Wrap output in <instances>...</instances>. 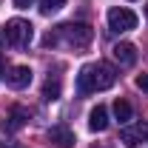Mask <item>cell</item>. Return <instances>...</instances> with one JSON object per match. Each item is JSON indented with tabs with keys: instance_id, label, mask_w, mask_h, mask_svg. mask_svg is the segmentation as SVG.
I'll use <instances>...</instances> for the list:
<instances>
[{
	"instance_id": "1",
	"label": "cell",
	"mask_w": 148,
	"mask_h": 148,
	"mask_svg": "<svg viewBox=\"0 0 148 148\" xmlns=\"http://www.w3.org/2000/svg\"><path fill=\"white\" fill-rule=\"evenodd\" d=\"M117 83V71L108 63H88L83 66L77 74V91L80 94H91V91H106Z\"/></svg>"
},
{
	"instance_id": "2",
	"label": "cell",
	"mask_w": 148,
	"mask_h": 148,
	"mask_svg": "<svg viewBox=\"0 0 148 148\" xmlns=\"http://www.w3.org/2000/svg\"><path fill=\"white\" fill-rule=\"evenodd\" d=\"M57 40H66L74 49H86L94 40V29L88 23H66V26H57Z\"/></svg>"
},
{
	"instance_id": "3",
	"label": "cell",
	"mask_w": 148,
	"mask_h": 148,
	"mask_svg": "<svg viewBox=\"0 0 148 148\" xmlns=\"http://www.w3.org/2000/svg\"><path fill=\"white\" fill-rule=\"evenodd\" d=\"M3 34H6V43L9 46H14V49H26L29 43H32V37H34V26L29 23V20H9L6 26H3Z\"/></svg>"
},
{
	"instance_id": "4",
	"label": "cell",
	"mask_w": 148,
	"mask_h": 148,
	"mask_svg": "<svg viewBox=\"0 0 148 148\" xmlns=\"http://www.w3.org/2000/svg\"><path fill=\"white\" fill-rule=\"evenodd\" d=\"M108 29L111 32H131V29H137V14L125 6H114V9H108Z\"/></svg>"
},
{
	"instance_id": "5",
	"label": "cell",
	"mask_w": 148,
	"mask_h": 148,
	"mask_svg": "<svg viewBox=\"0 0 148 148\" xmlns=\"http://www.w3.org/2000/svg\"><path fill=\"white\" fill-rule=\"evenodd\" d=\"M120 140L125 148H137L140 143L148 140V123H134V125H125L120 131Z\"/></svg>"
},
{
	"instance_id": "6",
	"label": "cell",
	"mask_w": 148,
	"mask_h": 148,
	"mask_svg": "<svg viewBox=\"0 0 148 148\" xmlns=\"http://www.w3.org/2000/svg\"><path fill=\"white\" fill-rule=\"evenodd\" d=\"M111 54H114V60H117L120 66H125V69H128V66L137 63V46L128 43V40H120V43H114Z\"/></svg>"
},
{
	"instance_id": "7",
	"label": "cell",
	"mask_w": 148,
	"mask_h": 148,
	"mask_svg": "<svg viewBox=\"0 0 148 148\" xmlns=\"http://www.w3.org/2000/svg\"><path fill=\"white\" fill-rule=\"evenodd\" d=\"M6 83H9L14 91L26 88V86L32 83V69H29V66H14V69H9V74H6Z\"/></svg>"
},
{
	"instance_id": "8",
	"label": "cell",
	"mask_w": 148,
	"mask_h": 148,
	"mask_svg": "<svg viewBox=\"0 0 148 148\" xmlns=\"http://www.w3.org/2000/svg\"><path fill=\"white\" fill-rule=\"evenodd\" d=\"M26 120H29V111L23 108V106H14L12 108V114H9V120H6V125L3 128L9 131V134H14V131H20L23 125H26Z\"/></svg>"
},
{
	"instance_id": "9",
	"label": "cell",
	"mask_w": 148,
	"mask_h": 148,
	"mask_svg": "<svg viewBox=\"0 0 148 148\" xmlns=\"http://www.w3.org/2000/svg\"><path fill=\"white\" fill-rule=\"evenodd\" d=\"M88 128L91 131H106L108 128V108L106 106H94L88 114Z\"/></svg>"
},
{
	"instance_id": "10",
	"label": "cell",
	"mask_w": 148,
	"mask_h": 148,
	"mask_svg": "<svg viewBox=\"0 0 148 148\" xmlns=\"http://www.w3.org/2000/svg\"><path fill=\"white\" fill-rule=\"evenodd\" d=\"M49 137H51V143H57L60 148H71L74 145V134L66 125H54V128L49 131Z\"/></svg>"
},
{
	"instance_id": "11",
	"label": "cell",
	"mask_w": 148,
	"mask_h": 148,
	"mask_svg": "<svg viewBox=\"0 0 148 148\" xmlns=\"http://www.w3.org/2000/svg\"><path fill=\"white\" fill-rule=\"evenodd\" d=\"M131 114H134L131 103H128V100H120V97H117V100H114V117H117L120 123H128Z\"/></svg>"
},
{
	"instance_id": "12",
	"label": "cell",
	"mask_w": 148,
	"mask_h": 148,
	"mask_svg": "<svg viewBox=\"0 0 148 148\" xmlns=\"http://www.w3.org/2000/svg\"><path fill=\"white\" fill-rule=\"evenodd\" d=\"M57 97H60V80H51V77H49V80H46V86H43V100H49V103H54Z\"/></svg>"
},
{
	"instance_id": "13",
	"label": "cell",
	"mask_w": 148,
	"mask_h": 148,
	"mask_svg": "<svg viewBox=\"0 0 148 148\" xmlns=\"http://www.w3.org/2000/svg\"><path fill=\"white\" fill-rule=\"evenodd\" d=\"M63 6H66V0H40V12H43V14H54Z\"/></svg>"
},
{
	"instance_id": "14",
	"label": "cell",
	"mask_w": 148,
	"mask_h": 148,
	"mask_svg": "<svg viewBox=\"0 0 148 148\" xmlns=\"http://www.w3.org/2000/svg\"><path fill=\"white\" fill-rule=\"evenodd\" d=\"M137 88L148 94V74H140V77H137Z\"/></svg>"
},
{
	"instance_id": "15",
	"label": "cell",
	"mask_w": 148,
	"mask_h": 148,
	"mask_svg": "<svg viewBox=\"0 0 148 148\" xmlns=\"http://www.w3.org/2000/svg\"><path fill=\"white\" fill-rule=\"evenodd\" d=\"M32 3H34V0H14V6H17V9H29Z\"/></svg>"
},
{
	"instance_id": "16",
	"label": "cell",
	"mask_w": 148,
	"mask_h": 148,
	"mask_svg": "<svg viewBox=\"0 0 148 148\" xmlns=\"http://www.w3.org/2000/svg\"><path fill=\"white\" fill-rule=\"evenodd\" d=\"M3 148H23V145H17V143H3Z\"/></svg>"
},
{
	"instance_id": "17",
	"label": "cell",
	"mask_w": 148,
	"mask_h": 148,
	"mask_svg": "<svg viewBox=\"0 0 148 148\" xmlns=\"http://www.w3.org/2000/svg\"><path fill=\"white\" fill-rule=\"evenodd\" d=\"M0 43H6V34H3V32H0Z\"/></svg>"
},
{
	"instance_id": "18",
	"label": "cell",
	"mask_w": 148,
	"mask_h": 148,
	"mask_svg": "<svg viewBox=\"0 0 148 148\" xmlns=\"http://www.w3.org/2000/svg\"><path fill=\"white\" fill-rule=\"evenodd\" d=\"M0 74H3V54H0Z\"/></svg>"
},
{
	"instance_id": "19",
	"label": "cell",
	"mask_w": 148,
	"mask_h": 148,
	"mask_svg": "<svg viewBox=\"0 0 148 148\" xmlns=\"http://www.w3.org/2000/svg\"><path fill=\"white\" fill-rule=\"evenodd\" d=\"M145 17H148V6H145Z\"/></svg>"
}]
</instances>
